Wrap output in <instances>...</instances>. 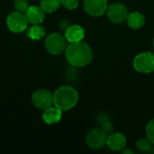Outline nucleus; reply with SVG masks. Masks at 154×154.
Returning <instances> with one entry per match:
<instances>
[{"mask_svg":"<svg viewBox=\"0 0 154 154\" xmlns=\"http://www.w3.org/2000/svg\"><path fill=\"white\" fill-rule=\"evenodd\" d=\"M60 0H41L40 3L41 8L47 14L56 12L60 8Z\"/></svg>","mask_w":154,"mask_h":154,"instance_id":"obj_15","label":"nucleus"},{"mask_svg":"<svg viewBox=\"0 0 154 154\" xmlns=\"http://www.w3.org/2000/svg\"><path fill=\"white\" fill-rule=\"evenodd\" d=\"M122 152L124 154H134V152L133 151V150H130V149H126V148H125L123 151H122Z\"/></svg>","mask_w":154,"mask_h":154,"instance_id":"obj_22","label":"nucleus"},{"mask_svg":"<svg viewBox=\"0 0 154 154\" xmlns=\"http://www.w3.org/2000/svg\"><path fill=\"white\" fill-rule=\"evenodd\" d=\"M32 102L33 106L41 110H45L54 105L53 95L47 89L41 88L34 91L32 95Z\"/></svg>","mask_w":154,"mask_h":154,"instance_id":"obj_6","label":"nucleus"},{"mask_svg":"<svg viewBox=\"0 0 154 154\" xmlns=\"http://www.w3.org/2000/svg\"><path fill=\"white\" fill-rule=\"evenodd\" d=\"M134 68L136 71L143 74L152 73L154 71V53L151 51H144L137 54L133 62Z\"/></svg>","mask_w":154,"mask_h":154,"instance_id":"obj_4","label":"nucleus"},{"mask_svg":"<svg viewBox=\"0 0 154 154\" xmlns=\"http://www.w3.org/2000/svg\"><path fill=\"white\" fill-rule=\"evenodd\" d=\"M53 98L55 106L61 111H69L77 105L79 93L70 86H62L54 92Z\"/></svg>","mask_w":154,"mask_h":154,"instance_id":"obj_2","label":"nucleus"},{"mask_svg":"<svg viewBox=\"0 0 154 154\" xmlns=\"http://www.w3.org/2000/svg\"><path fill=\"white\" fill-rule=\"evenodd\" d=\"M65 37L70 43L81 42L85 37V30L79 24L69 25L65 32Z\"/></svg>","mask_w":154,"mask_h":154,"instance_id":"obj_12","label":"nucleus"},{"mask_svg":"<svg viewBox=\"0 0 154 154\" xmlns=\"http://www.w3.org/2000/svg\"><path fill=\"white\" fill-rule=\"evenodd\" d=\"M6 24L11 32L14 33H20L27 28L28 21L23 13L15 11L7 16Z\"/></svg>","mask_w":154,"mask_h":154,"instance_id":"obj_8","label":"nucleus"},{"mask_svg":"<svg viewBox=\"0 0 154 154\" xmlns=\"http://www.w3.org/2000/svg\"><path fill=\"white\" fill-rule=\"evenodd\" d=\"M45 35V28L40 24H33L28 30V37L33 41H39Z\"/></svg>","mask_w":154,"mask_h":154,"instance_id":"obj_16","label":"nucleus"},{"mask_svg":"<svg viewBox=\"0 0 154 154\" xmlns=\"http://www.w3.org/2000/svg\"><path fill=\"white\" fill-rule=\"evenodd\" d=\"M67 61L74 68H82L88 65L93 59V51L91 47L81 42H72L67 46L65 51Z\"/></svg>","mask_w":154,"mask_h":154,"instance_id":"obj_1","label":"nucleus"},{"mask_svg":"<svg viewBox=\"0 0 154 154\" xmlns=\"http://www.w3.org/2000/svg\"><path fill=\"white\" fill-rule=\"evenodd\" d=\"M84 10L91 16L100 17L107 9V0H84Z\"/></svg>","mask_w":154,"mask_h":154,"instance_id":"obj_9","label":"nucleus"},{"mask_svg":"<svg viewBox=\"0 0 154 154\" xmlns=\"http://www.w3.org/2000/svg\"><path fill=\"white\" fill-rule=\"evenodd\" d=\"M62 116V111L57 106H51L44 110L42 114V119L47 125H54L60 121Z\"/></svg>","mask_w":154,"mask_h":154,"instance_id":"obj_13","label":"nucleus"},{"mask_svg":"<svg viewBox=\"0 0 154 154\" xmlns=\"http://www.w3.org/2000/svg\"><path fill=\"white\" fill-rule=\"evenodd\" d=\"M67 39L65 35L59 32H52L49 34L44 42L45 49L51 55H60L67 49Z\"/></svg>","mask_w":154,"mask_h":154,"instance_id":"obj_3","label":"nucleus"},{"mask_svg":"<svg viewBox=\"0 0 154 154\" xmlns=\"http://www.w3.org/2000/svg\"><path fill=\"white\" fill-rule=\"evenodd\" d=\"M136 147L137 149L142 152H148L150 151L151 147H152V143L148 140V139H144V138H142V139H139L136 143Z\"/></svg>","mask_w":154,"mask_h":154,"instance_id":"obj_17","label":"nucleus"},{"mask_svg":"<svg viewBox=\"0 0 154 154\" xmlns=\"http://www.w3.org/2000/svg\"><path fill=\"white\" fill-rule=\"evenodd\" d=\"M127 144V139L122 133H112L107 136L106 145L113 152H122Z\"/></svg>","mask_w":154,"mask_h":154,"instance_id":"obj_10","label":"nucleus"},{"mask_svg":"<svg viewBox=\"0 0 154 154\" xmlns=\"http://www.w3.org/2000/svg\"><path fill=\"white\" fill-rule=\"evenodd\" d=\"M126 23L128 26L133 30H139L141 29L145 23V17L140 12H132L129 13L128 17L126 19Z\"/></svg>","mask_w":154,"mask_h":154,"instance_id":"obj_14","label":"nucleus"},{"mask_svg":"<svg viewBox=\"0 0 154 154\" xmlns=\"http://www.w3.org/2000/svg\"><path fill=\"white\" fill-rule=\"evenodd\" d=\"M26 19L29 23L32 24H40L44 21L45 12L41 8V6L32 5L24 12Z\"/></svg>","mask_w":154,"mask_h":154,"instance_id":"obj_11","label":"nucleus"},{"mask_svg":"<svg viewBox=\"0 0 154 154\" xmlns=\"http://www.w3.org/2000/svg\"><path fill=\"white\" fill-rule=\"evenodd\" d=\"M107 136L101 128H94L88 133L86 143L90 149L100 150L106 145Z\"/></svg>","mask_w":154,"mask_h":154,"instance_id":"obj_7","label":"nucleus"},{"mask_svg":"<svg viewBox=\"0 0 154 154\" xmlns=\"http://www.w3.org/2000/svg\"><path fill=\"white\" fill-rule=\"evenodd\" d=\"M101 129L107 134H111L112 133H114V125L111 122H109L108 120L101 123Z\"/></svg>","mask_w":154,"mask_h":154,"instance_id":"obj_21","label":"nucleus"},{"mask_svg":"<svg viewBox=\"0 0 154 154\" xmlns=\"http://www.w3.org/2000/svg\"><path fill=\"white\" fill-rule=\"evenodd\" d=\"M153 47H154V38H153Z\"/></svg>","mask_w":154,"mask_h":154,"instance_id":"obj_23","label":"nucleus"},{"mask_svg":"<svg viewBox=\"0 0 154 154\" xmlns=\"http://www.w3.org/2000/svg\"><path fill=\"white\" fill-rule=\"evenodd\" d=\"M14 8L16 9V11L24 13L29 7V2H28V0H14Z\"/></svg>","mask_w":154,"mask_h":154,"instance_id":"obj_18","label":"nucleus"},{"mask_svg":"<svg viewBox=\"0 0 154 154\" xmlns=\"http://www.w3.org/2000/svg\"><path fill=\"white\" fill-rule=\"evenodd\" d=\"M146 136L147 139L154 144V118L148 123L146 126Z\"/></svg>","mask_w":154,"mask_h":154,"instance_id":"obj_19","label":"nucleus"},{"mask_svg":"<svg viewBox=\"0 0 154 154\" xmlns=\"http://www.w3.org/2000/svg\"><path fill=\"white\" fill-rule=\"evenodd\" d=\"M106 13L108 20L113 23H122L125 22L129 14L127 6L120 2L109 5Z\"/></svg>","mask_w":154,"mask_h":154,"instance_id":"obj_5","label":"nucleus"},{"mask_svg":"<svg viewBox=\"0 0 154 154\" xmlns=\"http://www.w3.org/2000/svg\"><path fill=\"white\" fill-rule=\"evenodd\" d=\"M61 5L68 10H74L79 6V0H60Z\"/></svg>","mask_w":154,"mask_h":154,"instance_id":"obj_20","label":"nucleus"}]
</instances>
